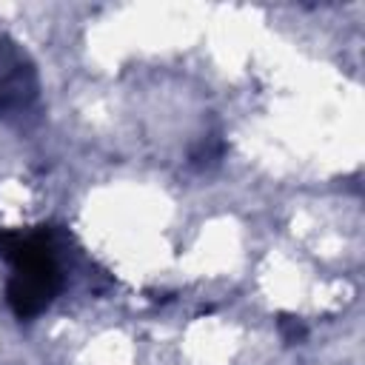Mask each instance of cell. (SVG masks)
<instances>
[{"instance_id":"6da1fadb","label":"cell","mask_w":365,"mask_h":365,"mask_svg":"<svg viewBox=\"0 0 365 365\" xmlns=\"http://www.w3.org/2000/svg\"><path fill=\"white\" fill-rule=\"evenodd\" d=\"M0 254L14 265V274L6 285L11 311L20 319L37 317L60 291V271L48 237L43 231L29 237L17 231H0Z\"/></svg>"},{"instance_id":"7a4b0ae2","label":"cell","mask_w":365,"mask_h":365,"mask_svg":"<svg viewBox=\"0 0 365 365\" xmlns=\"http://www.w3.org/2000/svg\"><path fill=\"white\" fill-rule=\"evenodd\" d=\"M279 334H282V339H285L288 345H294V342H299V339L305 336V328H302V322H299L297 317L282 314V317H279Z\"/></svg>"}]
</instances>
